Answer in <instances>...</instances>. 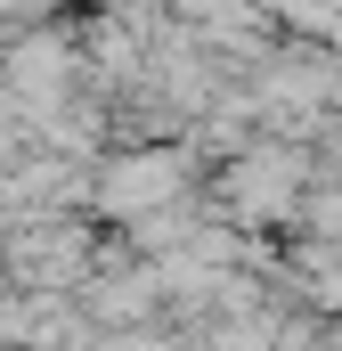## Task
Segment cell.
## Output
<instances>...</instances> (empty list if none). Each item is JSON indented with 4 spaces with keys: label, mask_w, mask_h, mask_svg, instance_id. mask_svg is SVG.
<instances>
[{
    "label": "cell",
    "mask_w": 342,
    "mask_h": 351,
    "mask_svg": "<svg viewBox=\"0 0 342 351\" xmlns=\"http://www.w3.org/2000/svg\"><path fill=\"white\" fill-rule=\"evenodd\" d=\"M0 245H8V278L33 286V294H57V286H74V278L90 269V237L74 229V221H57V213H33V221L8 229Z\"/></svg>",
    "instance_id": "obj_1"
},
{
    "label": "cell",
    "mask_w": 342,
    "mask_h": 351,
    "mask_svg": "<svg viewBox=\"0 0 342 351\" xmlns=\"http://www.w3.org/2000/svg\"><path fill=\"white\" fill-rule=\"evenodd\" d=\"M179 188H187V156L179 147H147V156H122V164L98 172V204L114 221H147V213L179 204Z\"/></svg>",
    "instance_id": "obj_2"
},
{
    "label": "cell",
    "mask_w": 342,
    "mask_h": 351,
    "mask_svg": "<svg viewBox=\"0 0 342 351\" xmlns=\"http://www.w3.org/2000/svg\"><path fill=\"white\" fill-rule=\"evenodd\" d=\"M228 204H237V221H293V213H302V156H285V147L237 156Z\"/></svg>",
    "instance_id": "obj_3"
}]
</instances>
